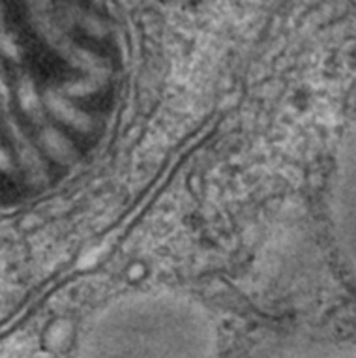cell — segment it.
Returning a JSON list of instances; mask_svg holds the SVG:
<instances>
[{"label": "cell", "instance_id": "2", "mask_svg": "<svg viewBox=\"0 0 356 358\" xmlns=\"http://www.w3.org/2000/svg\"><path fill=\"white\" fill-rule=\"evenodd\" d=\"M328 216L339 257L356 282V111L339 139L334 159Z\"/></svg>", "mask_w": 356, "mask_h": 358}, {"label": "cell", "instance_id": "1", "mask_svg": "<svg viewBox=\"0 0 356 358\" xmlns=\"http://www.w3.org/2000/svg\"><path fill=\"white\" fill-rule=\"evenodd\" d=\"M83 358H218L211 311L171 289L131 291L96 313Z\"/></svg>", "mask_w": 356, "mask_h": 358}]
</instances>
